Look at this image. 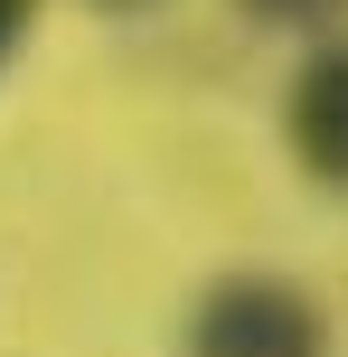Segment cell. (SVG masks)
Returning <instances> with one entry per match:
<instances>
[{"mask_svg": "<svg viewBox=\"0 0 348 357\" xmlns=\"http://www.w3.org/2000/svg\"><path fill=\"white\" fill-rule=\"evenodd\" d=\"M188 357H330V320L282 273H226L188 310Z\"/></svg>", "mask_w": 348, "mask_h": 357, "instance_id": "cell-1", "label": "cell"}, {"mask_svg": "<svg viewBox=\"0 0 348 357\" xmlns=\"http://www.w3.org/2000/svg\"><path fill=\"white\" fill-rule=\"evenodd\" d=\"M282 142L311 169V188L348 197V38H320L282 85Z\"/></svg>", "mask_w": 348, "mask_h": 357, "instance_id": "cell-2", "label": "cell"}, {"mask_svg": "<svg viewBox=\"0 0 348 357\" xmlns=\"http://www.w3.org/2000/svg\"><path fill=\"white\" fill-rule=\"evenodd\" d=\"M245 19H264V29H301V38H339L348 29V0H236Z\"/></svg>", "mask_w": 348, "mask_h": 357, "instance_id": "cell-3", "label": "cell"}, {"mask_svg": "<svg viewBox=\"0 0 348 357\" xmlns=\"http://www.w3.org/2000/svg\"><path fill=\"white\" fill-rule=\"evenodd\" d=\"M29 19H38V0H0V66H10V47L29 38Z\"/></svg>", "mask_w": 348, "mask_h": 357, "instance_id": "cell-4", "label": "cell"}, {"mask_svg": "<svg viewBox=\"0 0 348 357\" xmlns=\"http://www.w3.org/2000/svg\"><path fill=\"white\" fill-rule=\"evenodd\" d=\"M94 10H151V0H94Z\"/></svg>", "mask_w": 348, "mask_h": 357, "instance_id": "cell-5", "label": "cell"}]
</instances>
